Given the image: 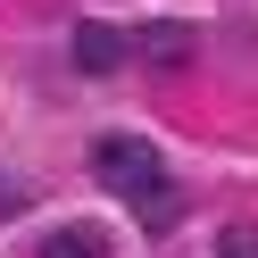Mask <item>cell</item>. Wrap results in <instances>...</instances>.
Segmentation results:
<instances>
[{"label": "cell", "mask_w": 258, "mask_h": 258, "mask_svg": "<svg viewBox=\"0 0 258 258\" xmlns=\"http://www.w3.org/2000/svg\"><path fill=\"white\" fill-rule=\"evenodd\" d=\"M92 175H100L117 200H134V208L167 191V158H158L142 134H100V142H92Z\"/></svg>", "instance_id": "obj_1"}, {"label": "cell", "mask_w": 258, "mask_h": 258, "mask_svg": "<svg viewBox=\"0 0 258 258\" xmlns=\"http://www.w3.org/2000/svg\"><path fill=\"white\" fill-rule=\"evenodd\" d=\"M125 58H134V42H125L117 25H100V17H84V25L67 34V67L84 75V84H108V75H117Z\"/></svg>", "instance_id": "obj_2"}, {"label": "cell", "mask_w": 258, "mask_h": 258, "mask_svg": "<svg viewBox=\"0 0 258 258\" xmlns=\"http://www.w3.org/2000/svg\"><path fill=\"white\" fill-rule=\"evenodd\" d=\"M134 58H142V75H183L191 58H200V34H191L183 17H150L134 34Z\"/></svg>", "instance_id": "obj_3"}, {"label": "cell", "mask_w": 258, "mask_h": 258, "mask_svg": "<svg viewBox=\"0 0 258 258\" xmlns=\"http://www.w3.org/2000/svg\"><path fill=\"white\" fill-rule=\"evenodd\" d=\"M42 258H100V233L92 225H58V233H42Z\"/></svg>", "instance_id": "obj_4"}, {"label": "cell", "mask_w": 258, "mask_h": 258, "mask_svg": "<svg viewBox=\"0 0 258 258\" xmlns=\"http://www.w3.org/2000/svg\"><path fill=\"white\" fill-rule=\"evenodd\" d=\"M217 258H258V225H225V233H217Z\"/></svg>", "instance_id": "obj_5"}]
</instances>
